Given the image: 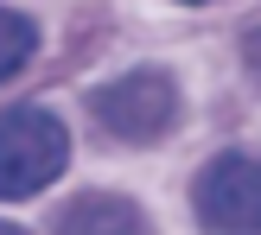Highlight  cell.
<instances>
[{"label": "cell", "instance_id": "6da1fadb", "mask_svg": "<svg viewBox=\"0 0 261 235\" xmlns=\"http://www.w3.org/2000/svg\"><path fill=\"white\" fill-rule=\"evenodd\" d=\"M70 159V134L51 108H7L0 121V191L7 197H32Z\"/></svg>", "mask_w": 261, "mask_h": 235}, {"label": "cell", "instance_id": "7a4b0ae2", "mask_svg": "<svg viewBox=\"0 0 261 235\" xmlns=\"http://www.w3.org/2000/svg\"><path fill=\"white\" fill-rule=\"evenodd\" d=\"M89 114L102 121V134L127 140V146H147V140H166L178 121V89L166 70H134L121 76V83H109L96 102H89Z\"/></svg>", "mask_w": 261, "mask_h": 235}, {"label": "cell", "instance_id": "3957f363", "mask_svg": "<svg viewBox=\"0 0 261 235\" xmlns=\"http://www.w3.org/2000/svg\"><path fill=\"white\" fill-rule=\"evenodd\" d=\"M191 210L211 235H261V159H211L191 185Z\"/></svg>", "mask_w": 261, "mask_h": 235}, {"label": "cell", "instance_id": "277c9868", "mask_svg": "<svg viewBox=\"0 0 261 235\" xmlns=\"http://www.w3.org/2000/svg\"><path fill=\"white\" fill-rule=\"evenodd\" d=\"M58 235H147V216L115 191H96V197H76L58 216Z\"/></svg>", "mask_w": 261, "mask_h": 235}, {"label": "cell", "instance_id": "5b68a950", "mask_svg": "<svg viewBox=\"0 0 261 235\" xmlns=\"http://www.w3.org/2000/svg\"><path fill=\"white\" fill-rule=\"evenodd\" d=\"M0 32H7L0 76H19V70H25V57H32V19H25V13H7V19H0Z\"/></svg>", "mask_w": 261, "mask_h": 235}, {"label": "cell", "instance_id": "8992f818", "mask_svg": "<svg viewBox=\"0 0 261 235\" xmlns=\"http://www.w3.org/2000/svg\"><path fill=\"white\" fill-rule=\"evenodd\" d=\"M242 64H249V76H255V89H261V25L242 32Z\"/></svg>", "mask_w": 261, "mask_h": 235}, {"label": "cell", "instance_id": "52a82bcc", "mask_svg": "<svg viewBox=\"0 0 261 235\" xmlns=\"http://www.w3.org/2000/svg\"><path fill=\"white\" fill-rule=\"evenodd\" d=\"M0 235H25V229H0Z\"/></svg>", "mask_w": 261, "mask_h": 235}]
</instances>
